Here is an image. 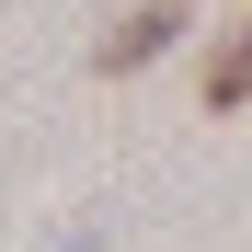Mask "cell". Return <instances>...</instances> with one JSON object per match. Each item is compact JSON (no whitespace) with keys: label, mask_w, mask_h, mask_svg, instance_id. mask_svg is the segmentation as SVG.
<instances>
[{"label":"cell","mask_w":252,"mask_h":252,"mask_svg":"<svg viewBox=\"0 0 252 252\" xmlns=\"http://www.w3.org/2000/svg\"><path fill=\"white\" fill-rule=\"evenodd\" d=\"M172 34H184V0H138V12H115V34L92 46V69H149Z\"/></svg>","instance_id":"6da1fadb"},{"label":"cell","mask_w":252,"mask_h":252,"mask_svg":"<svg viewBox=\"0 0 252 252\" xmlns=\"http://www.w3.org/2000/svg\"><path fill=\"white\" fill-rule=\"evenodd\" d=\"M229 103H252V23L218 34V58H206V115H229Z\"/></svg>","instance_id":"7a4b0ae2"}]
</instances>
